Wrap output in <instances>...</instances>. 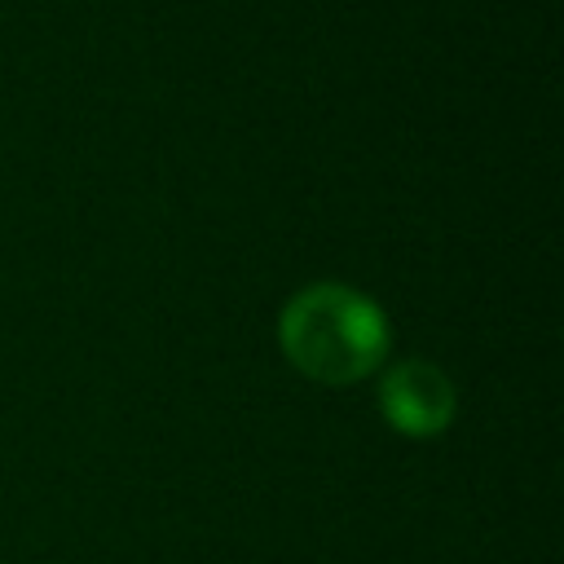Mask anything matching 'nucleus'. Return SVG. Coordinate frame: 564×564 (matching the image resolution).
Returning a JSON list of instances; mask_svg holds the SVG:
<instances>
[{"label": "nucleus", "instance_id": "f257e3e1", "mask_svg": "<svg viewBox=\"0 0 564 564\" xmlns=\"http://www.w3.org/2000/svg\"><path fill=\"white\" fill-rule=\"evenodd\" d=\"M282 352L317 383H352L388 352V317L379 304L344 282H313L295 291L278 322Z\"/></svg>", "mask_w": 564, "mask_h": 564}, {"label": "nucleus", "instance_id": "f03ea898", "mask_svg": "<svg viewBox=\"0 0 564 564\" xmlns=\"http://www.w3.org/2000/svg\"><path fill=\"white\" fill-rule=\"evenodd\" d=\"M383 419L405 436H436L454 419V383L432 361H401L379 383Z\"/></svg>", "mask_w": 564, "mask_h": 564}]
</instances>
